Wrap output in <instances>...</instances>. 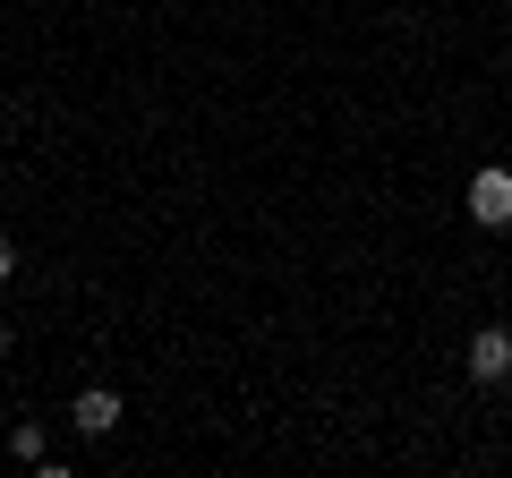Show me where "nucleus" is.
<instances>
[{"instance_id":"423d86ee","label":"nucleus","mask_w":512,"mask_h":478,"mask_svg":"<svg viewBox=\"0 0 512 478\" xmlns=\"http://www.w3.org/2000/svg\"><path fill=\"white\" fill-rule=\"evenodd\" d=\"M0 359H9V325H0Z\"/></svg>"},{"instance_id":"f257e3e1","label":"nucleus","mask_w":512,"mask_h":478,"mask_svg":"<svg viewBox=\"0 0 512 478\" xmlns=\"http://www.w3.org/2000/svg\"><path fill=\"white\" fill-rule=\"evenodd\" d=\"M470 222L478 231H512V171L504 163L470 171Z\"/></svg>"},{"instance_id":"7ed1b4c3","label":"nucleus","mask_w":512,"mask_h":478,"mask_svg":"<svg viewBox=\"0 0 512 478\" xmlns=\"http://www.w3.org/2000/svg\"><path fill=\"white\" fill-rule=\"evenodd\" d=\"M470 376H478V385H512V333L504 325H478L470 333Z\"/></svg>"},{"instance_id":"20e7f679","label":"nucleus","mask_w":512,"mask_h":478,"mask_svg":"<svg viewBox=\"0 0 512 478\" xmlns=\"http://www.w3.org/2000/svg\"><path fill=\"white\" fill-rule=\"evenodd\" d=\"M9 453L35 470V461H52V444H43V427H35V419H18V427H9Z\"/></svg>"},{"instance_id":"39448f33","label":"nucleus","mask_w":512,"mask_h":478,"mask_svg":"<svg viewBox=\"0 0 512 478\" xmlns=\"http://www.w3.org/2000/svg\"><path fill=\"white\" fill-rule=\"evenodd\" d=\"M0 282H18V239L0 231Z\"/></svg>"},{"instance_id":"f03ea898","label":"nucleus","mask_w":512,"mask_h":478,"mask_svg":"<svg viewBox=\"0 0 512 478\" xmlns=\"http://www.w3.org/2000/svg\"><path fill=\"white\" fill-rule=\"evenodd\" d=\"M120 419H128V402H120L111 385H86V393L69 402V427H77V436H94V444H103V436H120Z\"/></svg>"}]
</instances>
